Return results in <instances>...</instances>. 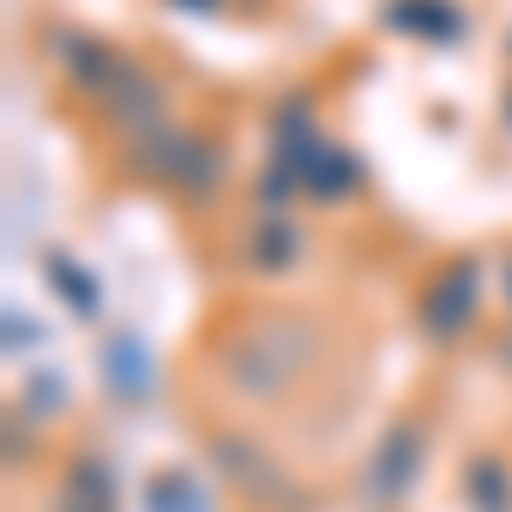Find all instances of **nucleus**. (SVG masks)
I'll list each match as a JSON object with an SVG mask.
<instances>
[{
  "instance_id": "obj_1",
  "label": "nucleus",
  "mask_w": 512,
  "mask_h": 512,
  "mask_svg": "<svg viewBox=\"0 0 512 512\" xmlns=\"http://www.w3.org/2000/svg\"><path fill=\"white\" fill-rule=\"evenodd\" d=\"M301 362H308V328H294V321H253L239 335V349L226 355V376L246 396H274L301 376Z\"/></svg>"
},
{
  "instance_id": "obj_9",
  "label": "nucleus",
  "mask_w": 512,
  "mask_h": 512,
  "mask_svg": "<svg viewBox=\"0 0 512 512\" xmlns=\"http://www.w3.org/2000/svg\"><path fill=\"white\" fill-rule=\"evenodd\" d=\"M390 14H396V28H410V35H431V41H451V35H458V21H465L451 0H396Z\"/></svg>"
},
{
  "instance_id": "obj_11",
  "label": "nucleus",
  "mask_w": 512,
  "mask_h": 512,
  "mask_svg": "<svg viewBox=\"0 0 512 512\" xmlns=\"http://www.w3.org/2000/svg\"><path fill=\"white\" fill-rule=\"evenodd\" d=\"M465 485H472L478 512H512V485H506V465H499V458H478Z\"/></svg>"
},
{
  "instance_id": "obj_10",
  "label": "nucleus",
  "mask_w": 512,
  "mask_h": 512,
  "mask_svg": "<svg viewBox=\"0 0 512 512\" xmlns=\"http://www.w3.org/2000/svg\"><path fill=\"white\" fill-rule=\"evenodd\" d=\"M41 267H48V280L62 287V301H69L76 315H96V308H103V301H96V274H76V260H69V253H48Z\"/></svg>"
},
{
  "instance_id": "obj_5",
  "label": "nucleus",
  "mask_w": 512,
  "mask_h": 512,
  "mask_svg": "<svg viewBox=\"0 0 512 512\" xmlns=\"http://www.w3.org/2000/svg\"><path fill=\"white\" fill-rule=\"evenodd\" d=\"M55 512H117V478H110V458L103 451H82L62 492H55Z\"/></svg>"
},
{
  "instance_id": "obj_6",
  "label": "nucleus",
  "mask_w": 512,
  "mask_h": 512,
  "mask_svg": "<svg viewBox=\"0 0 512 512\" xmlns=\"http://www.w3.org/2000/svg\"><path fill=\"white\" fill-rule=\"evenodd\" d=\"M103 376H110V390H117L123 403H137V396L151 390V355H144V342H137V335H117V342L103 349Z\"/></svg>"
},
{
  "instance_id": "obj_7",
  "label": "nucleus",
  "mask_w": 512,
  "mask_h": 512,
  "mask_svg": "<svg viewBox=\"0 0 512 512\" xmlns=\"http://www.w3.org/2000/svg\"><path fill=\"white\" fill-rule=\"evenodd\" d=\"M246 260H253L260 274H280V267H294V260H301V226H287V219H267L260 233L246 239Z\"/></svg>"
},
{
  "instance_id": "obj_2",
  "label": "nucleus",
  "mask_w": 512,
  "mask_h": 512,
  "mask_svg": "<svg viewBox=\"0 0 512 512\" xmlns=\"http://www.w3.org/2000/svg\"><path fill=\"white\" fill-rule=\"evenodd\" d=\"M137 164L164 178L171 192H212L219 185V144L205 130H178V123H158L137 137Z\"/></svg>"
},
{
  "instance_id": "obj_12",
  "label": "nucleus",
  "mask_w": 512,
  "mask_h": 512,
  "mask_svg": "<svg viewBox=\"0 0 512 512\" xmlns=\"http://www.w3.org/2000/svg\"><path fill=\"white\" fill-rule=\"evenodd\" d=\"M506 308H512V260H506Z\"/></svg>"
},
{
  "instance_id": "obj_13",
  "label": "nucleus",
  "mask_w": 512,
  "mask_h": 512,
  "mask_svg": "<svg viewBox=\"0 0 512 512\" xmlns=\"http://www.w3.org/2000/svg\"><path fill=\"white\" fill-rule=\"evenodd\" d=\"M198 7H205V0H198Z\"/></svg>"
},
{
  "instance_id": "obj_3",
  "label": "nucleus",
  "mask_w": 512,
  "mask_h": 512,
  "mask_svg": "<svg viewBox=\"0 0 512 512\" xmlns=\"http://www.w3.org/2000/svg\"><path fill=\"white\" fill-rule=\"evenodd\" d=\"M472 315H478V267L472 260H451V267L417 294V321H424L431 335H465Z\"/></svg>"
},
{
  "instance_id": "obj_8",
  "label": "nucleus",
  "mask_w": 512,
  "mask_h": 512,
  "mask_svg": "<svg viewBox=\"0 0 512 512\" xmlns=\"http://www.w3.org/2000/svg\"><path fill=\"white\" fill-rule=\"evenodd\" d=\"M144 506L151 512H212V499L198 492V478L185 472V465H171V472H158L144 485Z\"/></svg>"
},
{
  "instance_id": "obj_4",
  "label": "nucleus",
  "mask_w": 512,
  "mask_h": 512,
  "mask_svg": "<svg viewBox=\"0 0 512 512\" xmlns=\"http://www.w3.org/2000/svg\"><path fill=\"white\" fill-rule=\"evenodd\" d=\"M410 485H417V431L396 424V431L376 444V458H369V499H376V506H396Z\"/></svg>"
}]
</instances>
